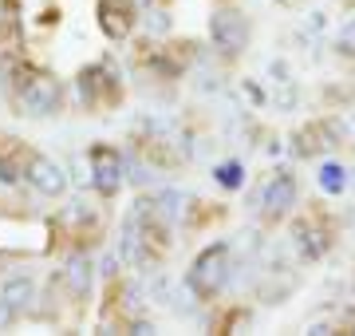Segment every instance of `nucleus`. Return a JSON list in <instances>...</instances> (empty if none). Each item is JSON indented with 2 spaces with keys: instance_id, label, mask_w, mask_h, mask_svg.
<instances>
[{
  "instance_id": "9",
  "label": "nucleus",
  "mask_w": 355,
  "mask_h": 336,
  "mask_svg": "<svg viewBox=\"0 0 355 336\" xmlns=\"http://www.w3.org/2000/svg\"><path fill=\"white\" fill-rule=\"evenodd\" d=\"M32 297H36V285L28 281V277H16V281H8L4 289H0V301H4L12 312L28 309V301H32Z\"/></svg>"
},
{
  "instance_id": "7",
  "label": "nucleus",
  "mask_w": 355,
  "mask_h": 336,
  "mask_svg": "<svg viewBox=\"0 0 355 336\" xmlns=\"http://www.w3.org/2000/svg\"><path fill=\"white\" fill-rule=\"evenodd\" d=\"M99 24H103V32H107L111 40H127L130 28H135V20H130V12L127 8H119V4H103L99 8Z\"/></svg>"
},
{
  "instance_id": "15",
  "label": "nucleus",
  "mask_w": 355,
  "mask_h": 336,
  "mask_svg": "<svg viewBox=\"0 0 355 336\" xmlns=\"http://www.w3.org/2000/svg\"><path fill=\"white\" fill-rule=\"evenodd\" d=\"M20 174H16V167L12 162H0V182H16Z\"/></svg>"
},
{
  "instance_id": "11",
  "label": "nucleus",
  "mask_w": 355,
  "mask_h": 336,
  "mask_svg": "<svg viewBox=\"0 0 355 336\" xmlns=\"http://www.w3.org/2000/svg\"><path fill=\"white\" fill-rule=\"evenodd\" d=\"M217 186H225V190H241L245 186V167L241 162H221V167L214 170Z\"/></svg>"
},
{
  "instance_id": "10",
  "label": "nucleus",
  "mask_w": 355,
  "mask_h": 336,
  "mask_svg": "<svg viewBox=\"0 0 355 336\" xmlns=\"http://www.w3.org/2000/svg\"><path fill=\"white\" fill-rule=\"evenodd\" d=\"M67 285H71V293H79V297L91 293V258L87 253H76V258L67 261Z\"/></svg>"
},
{
  "instance_id": "5",
  "label": "nucleus",
  "mask_w": 355,
  "mask_h": 336,
  "mask_svg": "<svg viewBox=\"0 0 355 336\" xmlns=\"http://www.w3.org/2000/svg\"><path fill=\"white\" fill-rule=\"evenodd\" d=\"M261 206H265L268 218L288 214V210L296 206V178H292V174H277L272 182H265V190H261Z\"/></svg>"
},
{
  "instance_id": "12",
  "label": "nucleus",
  "mask_w": 355,
  "mask_h": 336,
  "mask_svg": "<svg viewBox=\"0 0 355 336\" xmlns=\"http://www.w3.org/2000/svg\"><path fill=\"white\" fill-rule=\"evenodd\" d=\"M320 186H324L328 194H340L343 186H347V178H343V167H340V162H328V167L320 170Z\"/></svg>"
},
{
  "instance_id": "13",
  "label": "nucleus",
  "mask_w": 355,
  "mask_h": 336,
  "mask_svg": "<svg viewBox=\"0 0 355 336\" xmlns=\"http://www.w3.org/2000/svg\"><path fill=\"white\" fill-rule=\"evenodd\" d=\"M340 48L343 52H355V24H347V32L340 36Z\"/></svg>"
},
{
  "instance_id": "8",
  "label": "nucleus",
  "mask_w": 355,
  "mask_h": 336,
  "mask_svg": "<svg viewBox=\"0 0 355 336\" xmlns=\"http://www.w3.org/2000/svg\"><path fill=\"white\" fill-rule=\"evenodd\" d=\"M296 249H300L308 261L324 258V253H328V233L316 230V226H308V221H300V226H296Z\"/></svg>"
},
{
  "instance_id": "14",
  "label": "nucleus",
  "mask_w": 355,
  "mask_h": 336,
  "mask_svg": "<svg viewBox=\"0 0 355 336\" xmlns=\"http://www.w3.org/2000/svg\"><path fill=\"white\" fill-rule=\"evenodd\" d=\"M166 28H170L166 12H150V32H166Z\"/></svg>"
},
{
  "instance_id": "6",
  "label": "nucleus",
  "mask_w": 355,
  "mask_h": 336,
  "mask_svg": "<svg viewBox=\"0 0 355 336\" xmlns=\"http://www.w3.org/2000/svg\"><path fill=\"white\" fill-rule=\"evenodd\" d=\"M28 182L36 186L40 194H48V198H55V194H64L67 190V174L44 155H36L32 162H28Z\"/></svg>"
},
{
  "instance_id": "2",
  "label": "nucleus",
  "mask_w": 355,
  "mask_h": 336,
  "mask_svg": "<svg viewBox=\"0 0 355 336\" xmlns=\"http://www.w3.org/2000/svg\"><path fill=\"white\" fill-rule=\"evenodd\" d=\"M209 36L225 56H241L249 48V20H245L237 8H221V12L209 20Z\"/></svg>"
},
{
  "instance_id": "3",
  "label": "nucleus",
  "mask_w": 355,
  "mask_h": 336,
  "mask_svg": "<svg viewBox=\"0 0 355 336\" xmlns=\"http://www.w3.org/2000/svg\"><path fill=\"white\" fill-rule=\"evenodd\" d=\"M64 103V91L51 76H32L24 79V87H20V107H24L28 115H55Z\"/></svg>"
},
{
  "instance_id": "1",
  "label": "nucleus",
  "mask_w": 355,
  "mask_h": 336,
  "mask_svg": "<svg viewBox=\"0 0 355 336\" xmlns=\"http://www.w3.org/2000/svg\"><path fill=\"white\" fill-rule=\"evenodd\" d=\"M186 281H190V289L198 293V297H217V293L225 289V281H229V246L225 242L202 249V253L193 258Z\"/></svg>"
},
{
  "instance_id": "4",
  "label": "nucleus",
  "mask_w": 355,
  "mask_h": 336,
  "mask_svg": "<svg viewBox=\"0 0 355 336\" xmlns=\"http://www.w3.org/2000/svg\"><path fill=\"white\" fill-rule=\"evenodd\" d=\"M91 182L107 198L123 186V158H119V151H111V146H95L91 151Z\"/></svg>"
}]
</instances>
